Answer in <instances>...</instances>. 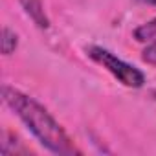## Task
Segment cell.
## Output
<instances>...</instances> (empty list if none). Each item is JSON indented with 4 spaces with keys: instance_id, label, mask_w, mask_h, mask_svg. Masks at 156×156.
I'll return each instance as SVG.
<instances>
[{
    "instance_id": "obj_1",
    "label": "cell",
    "mask_w": 156,
    "mask_h": 156,
    "mask_svg": "<svg viewBox=\"0 0 156 156\" xmlns=\"http://www.w3.org/2000/svg\"><path fill=\"white\" fill-rule=\"evenodd\" d=\"M2 96L6 105L26 123V127L39 138V141L48 147L55 154H73L77 149L73 147L72 140L64 132V129L53 119V116L41 107L33 98L15 90L11 87L2 88Z\"/></svg>"
},
{
    "instance_id": "obj_2",
    "label": "cell",
    "mask_w": 156,
    "mask_h": 156,
    "mask_svg": "<svg viewBox=\"0 0 156 156\" xmlns=\"http://www.w3.org/2000/svg\"><path fill=\"white\" fill-rule=\"evenodd\" d=\"M88 55H90L96 62L103 64V66L116 77V79H118L119 83H123L125 87H130V88H140V87H143L145 75H143L138 68H134V66L123 62L121 59H118L116 55H112L108 50H103V48H99V46H92V48H88Z\"/></svg>"
},
{
    "instance_id": "obj_3",
    "label": "cell",
    "mask_w": 156,
    "mask_h": 156,
    "mask_svg": "<svg viewBox=\"0 0 156 156\" xmlns=\"http://www.w3.org/2000/svg\"><path fill=\"white\" fill-rule=\"evenodd\" d=\"M19 2L22 4V8L26 9V13L35 20V24L39 28H48V19L44 15L41 0H19Z\"/></svg>"
},
{
    "instance_id": "obj_4",
    "label": "cell",
    "mask_w": 156,
    "mask_h": 156,
    "mask_svg": "<svg viewBox=\"0 0 156 156\" xmlns=\"http://www.w3.org/2000/svg\"><path fill=\"white\" fill-rule=\"evenodd\" d=\"M134 39L138 42H147V41H154L156 39V19L141 24L140 28L134 30Z\"/></svg>"
},
{
    "instance_id": "obj_5",
    "label": "cell",
    "mask_w": 156,
    "mask_h": 156,
    "mask_svg": "<svg viewBox=\"0 0 156 156\" xmlns=\"http://www.w3.org/2000/svg\"><path fill=\"white\" fill-rule=\"evenodd\" d=\"M17 44H19L17 33L11 31L9 28H4V30H2V51H4V55L13 53L15 48H17Z\"/></svg>"
},
{
    "instance_id": "obj_6",
    "label": "cell",
    "mask_w": 156,
    "mask_h": 156,
    "mask_svg": "<svg viewBox=\"0 0 156 156\" xmlns=\"http://www.w3.org/2000/svg\"><path fill=\"white\" fill-rule=\"evenodd\" d=\"M141 59H143L147 64H152V66H156V41H154L152 44H149V46L143 50V55H141Z\"/></svg>"
},
{
    "instance_id": "obj_7",
    "label": "cell",
    "mask_w": 156,
    "mask_h": 156,
    "mask_svg": "<svg viewBox=\"0 0 156 156\" xmlns=\"http://www.w3.org/2000/svg\"><path fill=\"white\" fill-rule=\"evenodd\" d=\"M143 4H149V6H156V0H140Z\"/></svg>"
},
{
    "instance_id": "obj_8",
    "label": "cell",
    "mask_w": 156,
    "mask_h": 156,
    "mask_svg": "<svg viewBox=\"0 0 156 156\" xmlns=\"http://www.w3.org/2000/svg\"><path fill=\"white\" fill-rule=\"evenodd\" d=\"M154 96H156V92H154Z\"/></svg>"
}]
</instances>
